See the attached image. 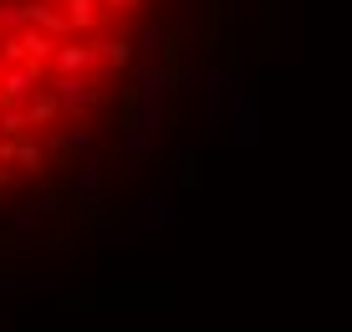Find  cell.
Wrapping results in <instances>:
<instances>
[{
  "label": "cell",
  "instance_id": "1",
  "mask_svg": "<svg viewBox=\"0 0 352 332\" xmlns=\"http://www.w3.org/2000/svg\"><path fill=\"white\" fill-rule=\"evenodd\" d=\"M36 82H41V67H36V61H21V67L0 72V97H6V103H26L36 92Z\"/></svg>",
  "mask_w": 352,
  "mask_h": 332
},
{
  "label": "cell",
  "instance_id": "2",
  "mask_svg": "<svg viewBox=\"0 0 352 332\" xmlns=\"http://www.w3.org/2000/svg\"><path fill=\"white\" fill-rule=\"evenodd\" d=\"M52 97H62L67 107H87L92 92H87V82H82V77H67V72H62V77L52 82Z\"/></svg>",
  "mask_w": 352,
  "mask_h": 332
},
{
  "label": "cell",
  "instance_id": "3",
  "mask_svg": "<svg viewBox=\"0 0 352 332\" xmlns=\"http://www.w3.org/2000/svg\"><path fill=\"white\" fill-rule=\"evenodd\" d=\"M62 16H67V26L72 31H92L97 26V0H62Z\"/></svg>",
  "mask_w": 352,
  "mask_h": 332
},
{
  "label": "cell",
  "instance_id": "4",
  "mask_svg": "<svg viewBox=\"0 0 352 332\" xmlns=\"http://www.w3.org/2000/svg\"><path fill=\"white\" fill-rule=\"evenodd\" d=\"M87 61H92L87 46H56V72H67V77H82Z\"/></svg>",
  "mask_w": 352,
  "mask_h": 332
},
{
  "label": "cell",
  "instance_id": "5",
  "mask_svg": "<svg viewBox=\"0 0 352 332\" xmlns=\"http://www.w3.org/2000/svg\"><path fill=\"white\" fill-rule=\"evenodd\" d=\"M26 123L31 118H26V107H21V103H10V107L0 103V128H6V133H26Z\"/></svg>",
  "mask_w": 352,
  "mask_h": 332
},
{
  "label": "cell",
  "instance_id": "6",
  "mask_svg": "<svg viewBox=\"0 0 352 332\" xmlns=\"http://www.w3.org/2000/svg\"><path fill=\"white\" fill-rule=\"evenodd\" d=\"M102 56H107V61H128L133 52H128V41H107V46H102Z\"/></svg>",
  "mask_w": 352,
  "mask_h": 332
},
{
  "label": "cell",
  "instance_id": "7",
  "mask_svg": "<svg viewBox=\"0 0 352 332\" xmlns=\"http://www.w3.org/2000/svg\"><path fill=\"white\" fill-rule=\"evenodd\" d=\"M102 6H113V10H128V6H133V0H102Z\"/></svg>",
  "mask_w": 352,
  "mask_h": 332
},
{
  "label": "cell",
  "instance_id": "8",
  "mask_svg": "<svg viewBox=\"0 0 352 332\" xmlns=\"http://www.w3.org/2000/svg\"><path fill=\"white\" fill-rule=\"evenodd\" d=\"M0 72H6V61H0Z\"/></svg>",
  "mask_w": 352,
  "mask_h": 332
}]
</instances>
